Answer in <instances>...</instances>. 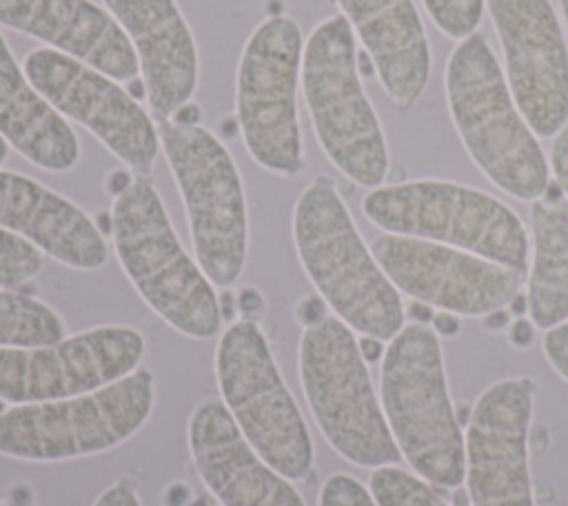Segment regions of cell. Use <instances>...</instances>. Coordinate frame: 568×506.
Here are the masks:
<instances>
[{"mask_svg": "<svg viewBox=\"0 0 568 506\" xmlns=\"http://www.w3.org/2000/svg\"><path fill=\"white\" fill-rule=\"evenodd\" d=\"M0 226L75 271H98L109 260L102 231L75 202L18 171L0 169Z\"/></svg>", "mask_w": 568, "mask_h": 506, "instance_id": "21", "label": "cell"}, {"mask_svg": "<svg viewBox=\"0 0 568 506\" xmlns=\"http://www.w3.org/2000/svg\"><path fill=\"white\" fill-rule=\"evenodd\" d=\"M293 244L317 295L344 324L379 342L402 331V295L366 246L331 178L317 175L297 195Z\"/></svg>", "mask_w": 568, "mask_h": 506, "instance_id": "2", "label": "cell"}, {"mask_svg": "<svg viewBox=\"0 0 568 506\" xmlns=\"http://www.w3.org/2000/svg\"><path fill=\"white\" fill-rule=\"evenodd\" d=\"M317 506H377L368 486L346 473L328 475L320 488Z\"/></svg>", "mask_w": 568, "mask_h": 506, "instance_id": "28", "label": "cell"}, {"mask_svg": "<svg viewBox=\"0 0 568 506\" xmlns=\"http://www.w3.org/2000/svg\"><path fill=\"white\" fill-rule=\"evenodd\" d=\"M0 135L27 162L42 171H71L82 155L67 118L31 84L0 33Z\"/></svg>", "mask_w": 568, "mask_h": 506, "instance_id": "22", "label": "cell"}, {"mask_svg": "<svg viewBox=\"0 0 568 506\" xmlns=\"http://www.w3.org/2000/svg\"><path fill=\"white\" fill-rule=\"evenodd\" d=\"M7 155H9V144H7V140L0 135V166H2V162L7 160Z\"/></svg>", "mask_w": 568, "mask_h": 506, "instance_id": "36", "label": "cell"}, {"mask_svg": "<svg viewBox=\"0 0 568 506\" xmlns=\"http://www.w3.org/2000/svg\"><path fill=\"white\" fill-rule=\"evenodd\" d=\"M93 506H142L135 488L129 482H113L93 502Z\"/></svg>", "mask_w": 568, "mask_h": 506, "instance_id": "31", "label": "cell"}, {"mask_svg": "<svg viewBox=\"0 0 568 506\" xmlns=\"http://www.w3.org/2000/svg\"><path fill=\"white\" fill-rule=\"evenodd\" d=\"M362 213L384 233L448 244L519 273L528 271V229L488 191L450 180H408L371 189Z\"/></svg>", "mask_w": 568, "mask_h": 506, "instance_id": "7", "label": "cell"}, {"mask_svg": "<svg viewBox=\"0 0 568 506\" xmlns=\"http://www.w3.org/2000/svg\"><path fill=\"white\" fill-rule=\"evenodd\" d=\"M541 348L552 371L568 384V320L544 331Z\"/></svg>", "mask_w": 568, "mask_h": 506, "instance_id": "29", "label": "cell"}, {"mask_svg": "<svg viewBox=\"0 0 568 506\" xmlns=\"http://www.w3.org/2000/svg\"><path fill=\"white\" fill-rule=\"evenodd\" d=\"M433 328L437 331V335H455L459 331V315L442 311L433 315Z\"/></svg>", "mask_w": 568, "mask_h": 506, "instance_id": "32", "label": "cell"}, {"mask_svg": "<svg viewBox=\"0 0 568 506\" xmlns=\"http://www.w3.org/2000/svg\"><path fill=\"white\" fill-rule=\"evenodd\" d=\"M182 506H211L209 504V499L206 497H202V495H197V497H193V499H189V502H184Z\"/></svg>", "mask_w": 568, "mask_h": 506, "instance_id": "35", "label": "cell"}, {"mask_svg": "<svg viewBox=\"0 0 568 506\" xmlns=\"http://www.w3.org/2000/svg\"><path fill=\"white\" fill-rule=\"evenodd\" d=\"M22 69L58 113L84 126L126 169L151 171L160 153L158 124L118 80L49 47L29 51Z\"/></svg>", "mask_w": 568, "mask_h": 506, "instance_id": "12", "label": "cell"}, {"mask_svg": "<svg viewBox=\"0 0 568 506\" xmlns=\"http://www.w3.org/2000/svg\"><path fill=\"white\" fill-rule=\"evenodd\" d=\"M550 171L552 180L561 186L568 198V126L552 138L550 146Z\"/></svg>", "mask_w": 568, "mask_h": 506, "instance_id": "30", "label": "cell"}, {"mask_svg": "<svg viewBox=\"0 0 568 506\" xmlns=\"http://www.w3.org/2000/svg\"><path fill=\"white\" fill-rule=\"evenodd\" d=\"M213 366L222 402L255 453L282 477L304 479L315 446L262 328L251 320L229 324L217 340Z\"/></svg>", "mask_w": 568, "mask_h": 506, "instance_id": "10", "label": "cell"}, {"mask_svg": "<svg viewBox=\"0 0 568 506\" xmlns=\"http://www.w3.org/2000/svg\"><path fill=\"white\" fill-rule=\"evenodd\" d=\"M155 377L138 368L91 393L13 404L0 413V455L20 462H67L106 453L151 417Z\"/></svg>", "mask_w": 568, "mask_h": 506, "instance_id": "9", "label": "cell"}, {"mask_svg": "<svg viewBox=\"0 0 568 506\" xmlns=\"http://www.w3.org/2000/svg\"><path fill=\"white\" fill-rule=\"evenodd\" d=\"M193 468L222 506H306L291 479L246 442L222 399L197 402L186 422Z\"/></svg>", "mask_w": 568, "mask_h": 506, "instance_id": "17", "label": "cell"}, {"mask_svg": "<svg viewBox=\"0 0 568 506\" xmlns=\"http://www.w3.org/2000/svg\"><path fill=\"white\" fill-rule=\"evenodd\" d=\"M0 27L40 40L118 82L140 75L126 33L93 0H0Z\"/></svg>", "mask_w": 568, "mask_h": 506, "instance_id": "19", "label": "cell"}, {"mask_svg": "<svg viewBox=\"0 0 568 506\" xmlns=\"http://www.w3.org/2000/svg\"><path fill=\"white\" fill-rule=\"evenodd\" d=\"M532 406L528 377L497 380L477 397L464 435L470 506H535L528 468Z\"/></svg>", "mask_w": 568, "mask_h": 506, "instance_id": "16", "label": "cell"}, {"mask_svg": "<svg viewBox=\"0 0 568 506\" xmlns=\"http://www.w3.org/2000/svg\"><path fill=\"white\" fill-rule=\"evenodd\" d=\"M44 264V253L24 237L0 226V289L33 280Z\"/></svg>", "mask_w": 568, "mask_h": 506, "instance_id": "26", "label": "cell"}, {"mask_svg": "<svg viewBox=\"0 0 568 506\" xmlns=\"http://www.w3.org/2000/svg\"><path fill=\"white\" fill-rule=\"evenodd\" d=\"M297 375L320 433L339 457L362 468L402 459L359 342L337 315L304 326Z\"/></svg>", "mask_w": 568, "mask_h": 506, "instance_id": "6", "label": "cell"}, {"mask_svg": "<svg viewBox=\"0 0 568 506\" xmlns=\"http://www.w3.org/2000/svg\"><path fill=\"white\" fill-rule=\"evenodd\" d=\"M304 36L300 22L277 13L246 38L235 73V120L246 153L264 171L293 178L304 169L297 115Z\"/></svg>", "mask_w": 568, "mask_h": 506, "instance_id": "11", "label": "cell"}, {"mask_svg": "<svg viewBox=\"0 0 568 506\" xmlns=\"http://www.w3.org/2000/svg\"><path fill=\"white\" fill-rule=\"evenodd\" d=\"M430 22L450 40H464L479 31L486 0H422Z\"/></svg>", "mask_w": 568, "mask_h": 506, "instance_id": "27", "label": "cell"}, {"mask_svg": "<svg viewBox=\"0 0 568 506\" xmlns=\"http://www.w3.org/2000/svg\"><path fill=\"white\" fill-rule=\"evenodd\" d=\"M113 253L144 304L173 331L211 340L222 331L213 282L182 246L149 175L126 180L111 206Z\"/></svg>", "mask_w": 568, "mask_h": 506, "instance_id": "3", "label": "cell"}, {"mask_svg": "<svg viewBox=\"0 0 568 506\" xmlns=\"http://www.w3.org/2000/svg\"><path fill=\"white\" fill-rule=\"evenodd\" d=\"M135 49L146 100L158 120L189 107L200 78L193 31L175 0H102Z\"/></svg>", "mask_w": 568, "mask_h": 506, "instance_id": "18", "label": "cell"}, {"mask_svg": "<svg viewBox=\"0 0 568 506\" xmlns=\"http://www.w3.org/2000/svg\"><path fill=\"white\" fill-rule=\"evenodd\" d=\"M532 322H526V320H519L510 326V342L519 348H526L530 342H532Z\"/></svg>", "mask_w": 568, "mask_h": 506, "instance_id": "33", "label": "cell"}, {"mask_svg": "<svg viewBox=\"0 0 568 506\" xmlns=\"http://www.w3.org/2000/svg\"><path fill=\"white\" fill-rule=\"evenodd\" d=\"M302 95L328 162L364 189L382 186L390 169L386 133L364 91L355 33L342 13L317 22L304 40Z\"/></svg>", "mask_w": 568, "mask_h": 506, "instance_id": "5", "label": "cell"}, {"mask_svg": "<svg viewBox=\"0 0 568 506\" xmlns=\"http://www.w3.org/2000/svg\"><path fill=\"white\" fill-rule=\"evenodd\" d=\"M444 93L453 126L484 178L519 202L537 200L550 184V164L481 31L453 47Z\"/></svg>", "mask_w": 568, "mask_h": 506, "instance_id": "1", "label": "cell"}, {"mask_svg": "<svg viewBox=\"0 0 568 506\" xmlns=\"http://www.w3.org/2000/svg\"><path fill=\"white\" fill-rule=\"evenodd\" d=\"M371 251L399 293L464 317L504 311L524 286V273L430 240L382 233Z\"/></svg>", "mask_w": 568, "mask_h": 506, "instance_id": "13", "label": "cell"}, {"mask_svg": "<svg viewBox=\"0 0 568 506\" xmlns=\"http://www.w3.org/2000/svg\"><path fill=\"white\" fill-rule=\"evenodd\" d=\"M530 226L526 311L537 328L548 331L568 320V198L555 180L530 202Z\"/></svg>", "mask_w": 568, "mask_h": 506, "instance_id": "23", "label": "cell"}, {"mask_svg": "<svg viewBox=\"0 0 568 506\" xmlns=\"http://www.w3.org/2000/svg\"><path fill=\"white\" fill-rule=\"evenodd\" d=\"M362 42L377 82L397 109H410L433 75V51L415 0H331Z\"/></svg>", "mask_w": 568, "mask_h": 506, "instance_id": "20", "label": "cell"}, {"mask_svg": "<svg viewBox=\"0 0 568 506\" xmlns=\"http://www.w3.org/2000/svg\"><path fill=\"white\" fill-rule=\"evenodd\" d=\"M517 109L541 140L568 126V42L550 0H486Z\"/></svg>", "mask_w": 568, "mask_h": 506, "instance_id": "15", "label": "cell"}, {"mask_svg": "<svg viewBox=\"0 0 568 506\" xmlns=\"http://www.w3.org/2000/svg\"><path fill=\"white\" fill-rule=\"evenodd\" d=\"M67 337L64 320L44 302L0 289V348L53 344Z\"/></svg>", "mask_w": 568, "mask_h": 506, "instance_id": "24", "label": "cell"}, {"mask_svg": "<svg viewBox=\"0 0 568 506\" xmlns=\"http://www.w3.org/2000/svg\"><path fill=\"white\" fill-rule=\"evenodd\" d=\"M559 2V11H561V18L566 22V29H568V0H557Z\"/></svg>", "mask_w": 568, "mask_h": 506, "instance_id": "37", "label": "cell"}, {"mask_svg": "<svg viewBox=\"0 0 568 506\" xmlns=\"http://www.w3.org/2000/svg\"><path fill=\"white\" fill-rule=\"evenodd\" d=\"M0 506H9V504H2V502H0Z\"/></svg>", "mask_w": 568, "mask_h": 506, "instance_id": "38", "label": "cell"}, {"mask_svg": "<svg viewBox=\"0 0 568 506\" xmlns=\"http://www.w3.org/2000/svg\"><path fill=\"white\" fill-rule=\"evenodd\" d=\"M368 490L377 506H448L426 479L397 464L377 466L368 477Z\"/></svg>", "mask_w": 568, "mask_h": 506, "instance_id": "25", "label": "cell"}, {"mask_svg": "<svg viewBox=\"0 0 568 506\" xmlns=\"http://www.w3.org/2000/svg\"><path fill=\"white\" fill-rule=\"evenodd\" d=\"M144 335L126 324H102L53 344L0 348V399L33 404L102 388L138 371Z\"/></svg>", "mask_w": 568, "mask_h": 506, "instance_id": "14", "label": "cell"}, {"mask_svg": "<svg viewBox=\"0 0 568 506\" xmlns=\"http://www.w3.org/2000/svg\"><path fill=\"white\" fill-rule=\"evenodd\" d=\"M379 402L408 466L428 484L457 488L466 475L464 435L450 402L437 331L404 324L388 342L379 368Z\"/></svg>", "mask_w": 568, "mask_h": 506, "instance_id": "4", "label": "cell"}, {"mask_svg": "<svg viewBox=\"0 0 568 506\" xmlns=\"http://www.w3.org/2000/svg\"><path fill=\"white\" fill-rule=\"evenodd\" d=\"M359 348H362V355H364L366 362H375L379 357V353H382V342L375 340V337H364L359 342Z\"/></svg>", "mask_w": 568, "mask_h": 506, "instance_id": "34", "label": "cell"}, {"mask_svg": "<svg viewBox=\"0 0 568 506\" xmlns=\"http://www.w3.org/2000/svg\"><path fill=\"white\" fill-rule=\"evenodd\" d=\"M158 133L186 211L195 260L215 286L229 289L244 273L248 255L240 169L226 144L206 126L160 120Z\"/></svg>", "mask_w": 568, "mask_h": 506, "instance_id": "8", "label": "cell"}]
</instances>
